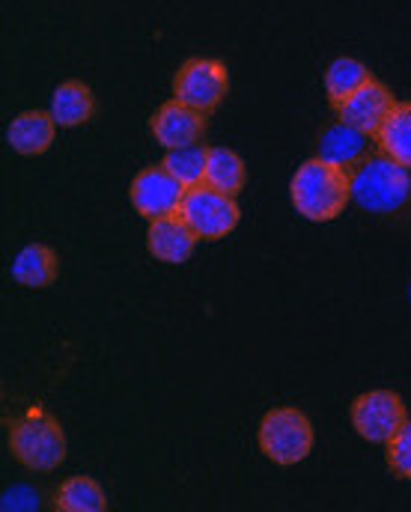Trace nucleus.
Here are the masks:
<instances>
[{"label":"nucleus","mask_w":411,"mask_h":512,"mask_svg":"<svg viewBox=\"0 0 411 512\" xmlns=\"http://www.w3.org/2000/svg\"><path fill=\"white\" fill-rule=\"evenodd\" d=\"M149 131L164 149L191 146V143H200L206 134V114L197 108H188L179 99H170L152 114Z\"/></svg>","instance_id":"nucleus-10"},{"label":"nucleus","mask_w":411,"mask_h":512,"mask_svg":"<svg viewBox=\"0 0 411 512\" xmlns=\"http://www.w3.org/2000/svg\"><path fill=\"white\" fill-rule=\"evenodd\" d=\"M51 117L57 120L60 128H78L90 123V117L96 114V99L90 93V87L84 81H63L54 96H51Z\"/></svg>","instance_id":"nucleus-15"},{"label":"nucleus","mask_w":411,"mask_h":512,"mask_svg":"<svg viewBox=\"0 0 411 512\" xmlns=\"http://www.w3.org/2000/svg\"><path fill=\"white\" fill-rule=\"evenodd\" d=\"M289 200H292L295 212L313 224L334 221L352 203L349 170L340 164H331L325 158H310L292 173Z\"/></svg>","instance_id":"nucleus-1"},{"label":"nucleus","mask_w":411,"mask_h":512,"mask_svg":"<svg viewBox=\"0 0 411 512\" xmlns=\"http://www.w3.org/2000/svg\"><path fill=\"white\" fill-rule=\"evenodd\" d=\"M373 78V72L355 60V57H337L331 60V66L325 69V96L328 102L337 108L340 102H346L358 87H364Z\"/></svg>","instance_id":"nucleus-19"},{"label":"nucleus","mask_w":411,"mask_h":512,"mask_svg":"<svg viewBox=\"0 0 411 512\" xmlns=\"http://www.w3.org/2000/svg\"><path fill=\"white\" fill-rule=\"evenodd\" d=\"M185 191L188 188L164 164H152V167H143L132 179L129 200L140 218L158 221V218H170L179 212Z\"/></svg>","instance_id":"nucleus-8"},{"label":"nucleus","mask_w":411,"mask_h":512,"mask_svg":"<svg viewBox=\"0 0 411 512\" xmlns=\"http://www.w3.org/2000/svg\"><path fill=\"white\" fill-rule=\"evenodd\" d=\"M227 93H230V72L218 60L191 57L173 75V99H179L188 108H197L203 114L218 111V105L227 99Z\"/></svg>","instance_id":"nucleus-6"},{"label":"nucleus","mask_w":411,"mask_h":512,"mask_svg":"<svg viewBox=\"0 0 411 512\" xmlns=\"http://www.w3.org/2000/svg\"><path fill=\"white\" fill-rule=\"evenodd\" d=\"M161 164H164L185 188L203 185V182H206V164H209V146L191 143V146L167 149V155H164Z\"/></svg>","instance_id":"nucleus-20"},{"label":"nucleus","mask_w":411,"mask_h":512,"mask_svg":"<svg viewBox=\"0 0 411 512\" xmlns=\"http://www.w3.org/2000/svg\"><path fill=\"white\" fill-rule=\"evenodd\" d=\"M200 242H218V239H227L239 221H242V209L236 203V197L224 194V191H215L212 185H194L185 191L182 197V206L176 212Z\"/></svg>","instance_id":"nucleus-5"},{"label":"nucleus","mask_w":411,"mask_h":512,"mask_svg":"<svg viewBox=\"0 0 411 512\" xmlns=\"http://www.w3.org/2000/svg\"><path fill=\"white\" fill-rule=\"evenodd\" d=\"M376 149L400 161L403 167H411V102H397L388 120L373 137Z\"/></svg>","instance_id":"nucleus-17"},{"label":"nucleus","mask_w":411,"mask_h":512,"mask_svg":"<svg viewBox=\"0 0 411 512\" xmlns=\"http://www.w3.org/2000/svg\"><path fill=\"white\" fill-rule=\"evenodd\" d=\"M9 453L27 471L48 474L66 459V432L48 408L30 405L9 423Z\"/></svg>","instance_id":"nucleus-3"},{"label":"nucleus","mask_w":411,"mask_h":512,"mask_svg":"<svg viewBox=\"0 0 411 512\" xmlns=\"http://www.w3.org/2000/svg\"><path fill=\"white\" fill-rule=\"evenodd\" d=\"M57 274H60L57 251L42 245V242L21 248L15 262H12V280L18 286H27V289H45L57 280Z\"/></svg>","instance_id":"nucleus-14"},{"label":"nucleus","mask_w":411,"mask_h":512,"mask_svg":"<svg viewBox=\"0 0 411 512\" xmlns=\"http://www.w3.org/2000/svg\"><path fill=\"white\" fill-rule=\"evenodd\" d=\"M394 105H397V99H394L391 87L382 84L379 78H370L364 87H358L334 111H337V120H343L346 126L358 128V131L376 137V131L388 120V114L394 111Z\"/></svg>","instance_id":"nucleus-9"},{"label":"nucleus","mask_w":411,"mask_h":512,"mask_svg":"<svg viewBox=\"0 0 411 512\" xmlns=\"http://www.w3.org/2000/svg\"><path fill=\"white\" fill-rule=\"evenodd\" d=\"M352 203L373 215L400 212L411 197V167H403L391 155L373 149L352 170Z\"/></svg>","instance_id":"nucleus-2"},{"label":"nucleus","mask_w":411,"mask_h":512,"mask_svg":"<svg viewBox=\"0 0 411 512\" xmlns=\"http://www.w3.org/2000/svg\"><path fill=\"white\" fill-rule=\"evenodd\" d=\"M3 507H6V510H30V507H36V495L30 498V495H27V486H18V489H12V492L3 498Z\"/></svg>","instance_id":"nucleus-22"},{"label":"nucleus","mask_w":411,"mask_h":512,"mask_svg":"<svg viewBox=\"0 0 411 512\" xmlns=\"http://www.w3.org/2000/svg\"><path fill=\"white\" fill-rule=\"evenodd\" d=\"M57 128L60 126L51 117V111H24L6 128V143L24 158H36L51 149Z\"/></svg>","instance_id":"nucleus-12"},{"label":"nucleus","mask_w":411,"mask_h":512,"mask_svg":"<svg viewBox=\"0 0 411 512\" xmlns=\"http://www.w3.org/2000/svg\"><path fill=\"white\" fill-rule=\"evenodd\" d=\"M248 182V167L236 149L227 146H209V164H206V185L215 191H224L230 197H239Z\"/></svg>","instance_id":"nucleus-16"},{"label":"nucleus","mask_w":411,"mask_h":512,"mask_svg":"<svg viewBox=\"0 0 411 512\" xmlns=\"http://www.w3.org/2000/svg\"><path fill=\"white\" fill-rule=\"evenodd\" d=\"M197 245H200V239L194 236V230H191L179 215L149 221V230H146V251L155 256L158 262L182 265V262H188V259L194 256Z\"/></svg>","instance_id":"nucleus-11"},{"label":"nucleus","mask_w":411,"mask_h":512,"mask_svg":"<svg viewBox=\"0 0 411 512\" xmlns=\"http://www.w3.org/2000/svg\"><path fill=\"white\" fill-rule=\"evenodd\" d=\"M54 507L60 512H105L108 495L93 477H69L60 483L54 495Z\"/></svg>","instance_id":"nucleus-18"},{"label":"nucleus","mask_w":411,"mask_h":512,"mask_svg":"<svg viewBox=\"0 0 411 512\" xmlns=\"http://www.w3.org/2000/svg\"><path fill=\"white\" fill-rule=\"evenodd\" d=\"M385 462L394 477L411 480V417L385 441Z\"/></svg>","instance_id":"nucleus-21"},{"label":"nucleus","mask_w":411,"mask_h":512,"mask_svg":"<svg viewBox=\"0 0 411 512\" xmlns=\"http://www.w3.org/2000/svg\"><path fill=\"white\" fill-rule=\"evenodd\" d=\"M349 417H352V429L364 441L385 444L409 420V411H406V402L400 399V393H394L388 387H376V390L361 393L352 402Z\"/></svg>","instance_id":"nucleus-7"},{"label":"nucleus","mask_w":411,"mask_h":512,"mask_svg":"<svg viewBox=\"0 0 411 512\" xmlns=\"http://www.w3.org/2000/svg\"><path fill=\"white\" fill-rule=\"evenodd\" d=\"M313 423L301 408L292 405H280L263 414L260 429H257V444L263 450V456L280 465V468H292L298 462H304L313 450Z\"/></svg>","instance_id":"nucleus-4"},{"label":"nucleus","mask_w":411,"mask_h":512,"mask_svg":"<svg viewBox=\"0 0 411 512\" xmlns=\"http://www.w3.org/2000/svg\"><path fill=\"white\" fill-rule=\"evenodd\" d=\"M370 134L358 131V128L346 126L343 120H337L334 126L328 128L319 140V158L331 161V164H340L346 170H352L364 155H370Z\"/></svg>","instance_id":"nucleus-13"}]
</instances>
